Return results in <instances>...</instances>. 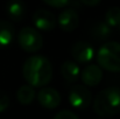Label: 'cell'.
<instances>
[{
    "mask_svg": "<svg viewBox=\"0 0 120 119\" xmlns=\"http://www.w3.org/2000/svg\"><path fill=\"white\" fill-rule=\"evenodd\" d=\"M22 75L28 85L41 88L50 83L52 78V65L47 57L42 55H33L25 61Z\"/></svg>",
    "mask_w": 120,
    "mask_h": 119,
    "instance_id": "1",
    "label": "cell"
},
{
    "mask_svg": "<svg viewBox=\"0 0 120 119\" xmlns=\"http://www.w3.org/2000/svg\"><path fill=\"white\" fill-rule=\"evenodd\" d=\"M93 111L100 117H113L120 111V88L109 86L93 100Z\"/></svg>",
    "mask_w": 120,
    "mask_h": 119,
    "instance_id": "2",
    "label": "cell"
},
{
    "mask_svg": "<svg viewBox=\"0 0 120 119\" xmlns=\"http://www.w3.org/2000/svg\"><path fill=\"white\" fill-rule=\"evenodd\" d=\"M97 61L101 69L120 73V43L114 41L104 43L97 53Z\"/></svg>",
    "mask_w": 120,
    "mask_h": 119,
    "instance_id": "3",
    "label": "cell"
},
{
    "mask_svg": "<svg viewBox=\"0 0 120 119\" xmlns=\"http://www.w3.org/2000/svg\"><path fill=\"white\" fill-rule=\"evenodd\" d=\"M18 43L20 48L27 53H36L43 46V38L41 33L34 27H23L18 33Z\"/></svg>",
    "mask_w": 120,
    "mask_h": 119,
    "instance_id": "4",
    "label": "cell"
},
{
    "mask_svg": "<svg viewBox=\"0 0 120 119\" xmlns=\"http://www.w3.org/2000/svg\"><path fill=\"white\" fill-rule=\"evenodd\" d=\"M92 102V95L90 90L82 84H75L69 92V103L75 110H85Z\"/></svg>",
    "mask_w": 120,
    "mask_h": 119,
    "instance_id": "5",
    "label": "cell"
},
{
    "mask_svg": "<svg viewBox=\"0 0 120 119\" xmlns=\"http://www.w3.org/2000/svg\"><path fill=\"white\" fill-rule=\"evenodd\" d=\"M33 23L38 31L50 32L56 27L57 20L51 12L47 9H38L33 15Z\"/></svg>",
    "mask_w": 120,
    "mask_h": 119,
    "instance_id": "6",
    "label": "cell"
},
{
    "mask_svg": "<svg viewBox=\"0 0 120 119\" xmlns=\"http://www.w3.org/2000/svg\"><path fill=\"white\" fill-rule=\"evenodd\" d=\"M71 55L76 63L78 64H86L92 61L94 56V50L92 46L86 41H78L71 48Z\"/></svg>",
    "mask_w": 120,
    "mask_h": 119,
    "instance_id": "7",
    "label": "cell"
},
{
    "mask_svg": "<svg viewBox=\"0 0 120 119\" xmlns=\"http://www.w3.org/2000/svg\"><path fill=\"white\" fill-rule=\"evenodd\" d=\"M57 23L63 32H74L79 26V15L74 8H67L60 13Z\"/></svg>",
    "mask_w": 120,
    "mask_h": 119,
    "instance_id": "8",
    "label": "cell"
},
{
    "mask_svg": "<svg viewBox=\"0 0 120 119\" xmlns=\"http://www.w3.org/2000/svg\"><path fill=\"white\" fill-rule=\"evenodd\" d=\"M36 97H38L39 104L48 110L56 109L61 104V95L56 89H52V88L41 89Z\"/></svg>",
    "mask_w": 120,
    "mask_h": 119,
    "instance_id": "9",
    "label": "cell"
},
{
    "mask_svg": "<svg viewBox=\"0 0 120 119\" xmlns=\"http://www.w3.org/2000/svg\"><path fill=\"white\" fill-rule=\"evenodd\" d=\"M79 76L86 86H96L103 79V69L97 64H87L82 70Z\"/></svg>",
    "mask_w": 120,
    "mask_h": 119,
    "instance_id": "10",
    "label": "cell"
},
{
    "mask_svg": "<svg viewBox=\"0 0 120 119\" xmlns=\"http://www.w3.org/2000/svg\"><path fill=\"white\" fill-rule=\"evenodd\" d=\"M6 13L12 21L19 22L26 15V5L22 0H8L6 4Z\"/></svg>",
    "mask_w": 120,
    "mask_h": 119,
    "instance_id": "11",
    "label": "cell"
},
{
    "mask_svg": "<svg viewBox=\"0 0 120 119\" xmlns=\"http://www.w3.org/2000/svg\"><path fill=\"white\" fill-rule=\"evenodd\" d=\"M15 38L13 25L6 20H0V48H6L12 44Z\"/></svg>",
    "mask_w": 120,
    "mask_h": 119,
    "instance_id": "12",
    "label": "cell"
},
{
    "mask_svg": "<svg viewBox=\"0 0 120 119\" xmlns=\"http://www.w3.org/2000/svg\"><path fill=\"white\" fill-rule=\"evenodd\" d=\"M61 74L63 78L69 83H75L79 78L80 69L79 65L74 61H65L61 65Z\"/></svg>",
    "mask_w": 120,
    "mask_h": 119,
    "instance_id": "13",
    "label": "cell"
},
{
    "mask_svg": "<svg viewBox=\"0 0 120 119\" xmlns=\"http://www.w3.org/2000/svg\"><path fill=\"white\" fill-rule=\"evenodd\" d=\"M36 97L35 90L33 86L26 84V85H21L18 91H16V99L21 105H29L34 102Z\"/></svg>",
    "mask_w": 120,
    "mask_h": 119,
    "instance_id": "14",
    "label": "cell"
},
{
    "mask_svg": "<svg viewBox=\"0 0 120 119\" xmlns=\"http://www.w3.org/2000/svg\"><path fill=\"white\" fill-rule=\"evenodd\" d=\"M104 22L106 25H109L111 28L120 27V7H118V6L111 7L105 14Z\"/></svg>",
    "mask_w": 120,
    "mask_h": 119,
    "instance_id": "15",
    "label": "cell"
},
{
    "mask_svg": "<svg viewBox=\"0 0 120 119\" xmlns=\"http://www.w3.org/2000/svg\"><path fill=\"white\" fill-rule=\"evenodd\" d=\"M92 35L97 40H106L111 35V27L109 25H106L105 22H99L93 26Z\"/></svg>",
    "mask_w": 120,
    "mask_h": 119,
    "instance_id": "16",
    "label": "cell"
},
{
    "mask_svg": "<svg viewBox=\"0 0 120 119\" xmlns=\"http://www.w3.org/2000/svg\"><path fill=\"white\" fill-rule=\"evenodd\" d=\"M54 119H79L78 116L76 113H74L72 111H69V110H62L60 112H57L55 115Z\"/></svg>",
    "mask_w": 120,
    "mask_h": 119,
    "instance_id": "17",
    "label": "cell"
},
{
    "mask_svg": "<svg viewBox=\"0 0 120 119\" xmlns=\"http://www.w3.org/2000/svg\"><path fill=\"white\" fill-rule=\"evenodd\" d=\"M9 106V97L6 92L0 90V113L5 112Z\"/></svg>",
    "mask_w": 120,
    "mask_h": 119,
    "instance_id": "18",
    "label": "cell"
},
{
    "mask_svg": "<svg viewBox=\"0 0 120 119\" xmlns=\"http://www.w3.org/2000/svg\"><path fill=\"white\" fill-rule=\"evenodd\" d=\"M43 2H45L47 5L51 6V7H55V8H62V7H65L70 4L71 0H42Z\"/></svg>",
    "mask_w": 120,
    "mask_h": 119,
    "instance_id": "19",
    "label": "cell"
},
{
    "mask_svg": "<svg viewBox=\"0 0 120 119\" xmlns=\"http://www.w3.org/2000/svg\"><path fill=\"white\" fill-rule=\"evenodd\" d=\"M85 6H90V7H94L97 5H99L100 0H80Z\"/></svg>",
    "mask_w": 120,
    "mask_h": 119,
    "instance_id": "20",
    "label": "cell"
}]
</instances>
